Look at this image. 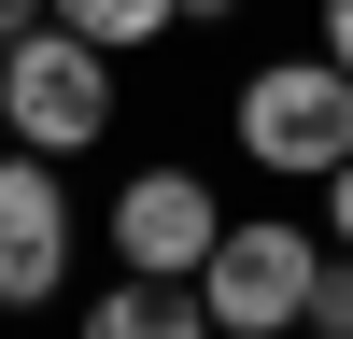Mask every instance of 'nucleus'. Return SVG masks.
<instances>
[{
    "label": "nucleus",
    "instance_id": "nucleus-1",
    "mask_svg": "<svg viewBox=\"0 0 353 339\" xmlns=\"http://www.w3.org/2000/svg\"><path fill=\"white\" fill-rule=\"evenodd\" d=\"M226 141H241L269 184H325V170L353 156V71L325 43L311 56H254V71L226 85Z\"/></svg>",
    "mask_w": 353,
    "mask_h": 339
},
{
    "label": "nucleus",
    "instance_id": "nucleus-2",
    "mask_svg": "<svg viewBox=\"0 0 353 339\" xmlns=\"http://www.w3.org/2000/svg\"><path fill=\"white\" fill-rule=\"evenodd\" d=\"M311 282H325V226L311 212H226V240L198 254V311L212 339H297Z\"/></svg>",
    "mask_w": 353,
    "mask_h": 339
},
{
    "label": "nucleus",
    "instance_id": "nucleus-3",
    "mask_svg": "<svg viewBox=\"0 0 353 339\" xmlns=\"http://www.w3.org/2000/svg\"><path fill=\"white\" fill-rule=\"evenodd\" d=\"M0 141H28V156H99L113 141V56L85 43V28H14L0 43Z\"/></svg>",
    "mask_w": 353,
    "mask_h": 339
},
{
    "label": "nucleus",
    "instance_id": "nucleus-4",
    "mask_svg": "<svg viewBox=\"0 0 353 339\" xmlns=\"http://www.w3.org/2000/svg\"><path fill=\"white\" fill-rule=\"evenodd\" d=\"M71 254H85V212H71V170L0 141V311H57L71 297Z\"/></svg>",
    "mask_w": 353,
    "mask_h": 339
},
{
    "label": "nucleus",
    "instance_id": "nucleus-5",
    "mask_svg": "<svg viewBox=\"0 0 353 339\" xmlns=\"http://www.w3.org/2000/svg\"><path fill=\"white\" fill-rule=\"evenodd\" d=\"M226 240V198L198 184L184 156H156V170H128L113 184V269H141V282H198V254Z\"/></svg>",
    "mask_w": 353,
    "mask_h": 339
},
{
    "label": "nucleus",
    "instance_id": "nucleus-6",
    "mask_svg": "<svg viewBox=\"0 0 353 339\" xmlns=\"http://www.w3.org/2000/svg\"><path fill=\"white\" fill-rule=\"evenodd\" d=\"M71 339H212V311H198V282H141V269H113L99 297L71 311Z\"/></svg>",
    "mask_w": 353,
    "mask_h": 339
},
{
    "label": "nucleus",
    "instance_id": "nucleus-7",
    "mask_svg": "<svg viewBox=\"0 0 353 339\" xmlns=\"http://www.w3.org/2000/svg\"><path fill=\"white\" fill-rule=\"evenodd\" d=\"M57 28H85L113 71H128V56H156V43H184V28H170V0H57Z\"/></svg>",
    "mask_w": 353,
    "mask_h": 339
},
{
    "label": "nucleus",
    "instance_id": "nucleus-8",
    "mask_svg": "<svg viewBox=\"0 0 353 339\" xmlns=\"http://www.w3.org/2000/svg\"><path fill=\"white\" fill-rule=\"evenodd\" d=\"M311 226H325V240H339V254H353V156H339V170H325V184H311Z\"/></svg>",
    "mask_w": 353,
    "mask_h": 339
},
{
    "label": "nucleus",
    "instance_id": "nucleus-9",
    "mask_svg": "<svg viewBox=\"0 0 353 339\" xmlns=\"http://www.w3.org/2000/svg\"><path fill=\"white\" fill-rule=\"evenodd\" d=\"M311 43H325L339 71H353V0H311Z\"/></svg>",
    "mask_w": 353,
    "mask_h": 339
},
{
    "label": "nucleus",
    "instance_id": "nucleus-10",
    "mask_svg": "<svg viewBox=\"0 0 353 339\" xmlns=\"http://www.w3.org/2000/svg\"><path fill=\"white\" fill-rule=\"evenodd\" d=\"M170 28H241V0H170Z\"/></svg>",
    "mask_w": 353,
    "mask_h": 339
},
{
    "label": "nucleus",
    "instance_id": "nucleus-11",
    "mask_svg": "<svg viewBox=\"0 0 353 339\" xmlns=\"http://www.w3.org/2000/svg\"><path fill=\"white\" fill-rule=\"evenodd\" d=\"M43 14H57V0H0V43H14V28H43Z\"/></svg>",
    "mask_w": 353,
    "mask_h": 339
},
{
    "label": "nucleus",
    "instance_id": "nucleus-12",
    "mask_svg": "<svg viewBox=\"0 0 353 339\" xmlns=\"http://www.w3.org/2000/svg\"><path fill=\"white\" fill-rule=\"evenodd\" d=\"M297 339H325V325H297Z\"/></svg>",
    "mask_w": 353,
    "mask_h": 339
}]
</instances>
